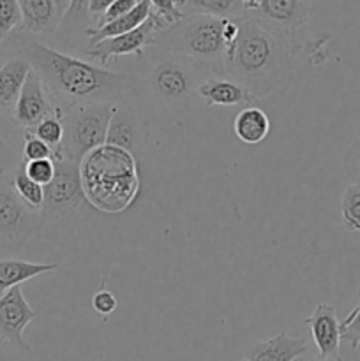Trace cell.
Returning a JSON list of instances; mask_svg holds the SVG:
<instances>
[{
    "label": "cell",
    "instance_id": "cell-1",
    "mask_svg": "<svg viewBox=\"0 0 360 361\" xmlns=\"http://www.w3.org/2000/svg\"><path fill=\"white\" fill-rule=\"evenodd\" d=\"M2 56L30 63L62 116L78 106L120 104L141 95L140 83L131 74L71 56L21 30L13 32L2 42Z\"/></svg>",
    "mask_w": 360,
    "mask_h": 361
},
{
    "label": "cell",
    "instance_id": "cell-2",
    "mask_svg": "<svg viewBox=\"0 0 360 361\" xmlns=\"http://www.w3.org/2000/svg\"><path fill=\"white\" fill-rule=\"evenodd\" d=\"M292 66V42L254 18H240L239 35L226 49V78L239 81L254 97L261 99L288 81Z\"/></svg>",
    "mask_w": 360,
    "mask_h": 361
},
{
    "label": "cell",
    "instance_id": "cell-3",
    "mask_svg": "<svg viewBox=\"0 0 360 361\" xmlns=\"http://www.w3.org/2000/svg\"><path fill=\"white\" fill-rule=\"evenodd\" d=\"M80 173L87 201L106 214L126 210L140 190L133 154L109 145L92 152L81 162Z\"/></svg>",
    "mask_w": 360,
    "mask_h": 361
},
{
    "label": "cell",
    "instance_id": "cell-4",
    "mask_svg": "<svg viewBox=\"0 0 360 361\" xmlns=\"http://www.w3.org/2000/svg\"><path fill=\"white\" fill-rule=\"evenodd\" d=\"M224 20L207 14H187L172 28L155 34V48L187 56L203 71L224 76Z\"/></svg>",
    "mask_w": 360,
    "mask_h": 361
},
{
    "label": "cell",
    "instance_id": "cell-5",
    "mask_svg": "<svg viewBox=\"0 0 360 361\" xmlns=\"http://www.w3.org/2000/svg\"><path fill=\"white\" fill-rule=\"evenodd\" d=\"M148 55L145 83L157 101L168 106H180L198 97V85L205 78H200L201 67L196 62L155 46L148 48Z\"/></svg>",
    "mask_w": 360,
    "mask_h": 361
},
{
    "label": "cell",
    "instance_id": "cell-6",
    "mask_svg": "<svg viewBox=\"0 0 360 361\" xmlns=\"http://www.w3.org/2000/svg\"><path fill=\"white\" fill-rule=\"evenodd\" d=\"M115 104H87L78 106L64 113V140L53 157H62L80 164L97 148L104 147L108 136L109 120ZM52 157V159H53Z\"/></svg>",
    "mask_w": 360,
    "mask_h": 361
},
{
    "label": "cell",
    "instance_id": "cell-7",
    "mask_svg": "<svg viewBox=\"0 0 360 361\" xmlns=\"http://www.w3.org/2000/svg\"><path fill=\"white\" fill-rule=\"evenodd\" d=\"M41 228V212L28 208L18 197L11 175L0 178V252L23 250Z\"/></svg>",
    "mask_w": 360,
    "mask_h": 361
},
{
    "label": "cell",
    "instance_id": "cell-8",
    "mask_svg": "<svg viewBox=\"0 0 360 361\" xmlns=\"http://www.w3.org/2000/svg\"><path fill=\"white\" fill-rule=\"evenodd\" d=\"M55 176L44 187V203L41 208V226L53 224L88 203L81 185L80 164L62 157H53Z\"/></svg>",
    "mask_w": 360,
    "mask_h": 361
},
{
    "label": "cell",
    "instance_id": "cell-9",
    "mask_svg": "<svg viewBox=\"0 0 360 361\" xmlns=\"http://www.w3.org/2000/svg\"><path fill=\"white\" fill-rule=\"evenodd\" d=\"M246 16L254 18L265 27L292 42L309 21L311 2L302 0H244Z\"/></svg>",
    "mask_w": 360,
    "mask_h": 361
},
{
    "label": "cell",
    "instance_id": "cell-10",
    "mask_svg": "<svg viewBox=\"0 0 360 361\" xmlns=\"http://www.w3.org/2000/svg\"><path fill=\"white\" fill-rule=\"evenodd\" d=\"M35 316L37 314L25 300L21 286L4 293L0 296V341L11 342L23 353H30L32 348L23 334Z\"/></svg>",
    "mask_w": 360,
    "mask_h": 361
},
{
    "label": "cell",
    "instance_id": "cell-11",
    "mask_svg": "<svg viewBox=\"0 0 360 361\" xmlns=\"http://www.w3.org/2000/svg\"><path fill=\"white\" fill-rule=\"evenodd\" d=\"M49 116H56L62 118L59 109L49 99L48 92H46L44 85H42L41 78L37 76L34 69L28 73L27 80H25L23 88H21L20 99L16 102V108L13 111V122L23 130L34 129L35 126L42 122Z\"/></svg>",
    "mask_w": 360,
    "mask_h": 361
},
{
    "label": "cell",
    "instance_id": "cell-12",
    "mask_svg": "<svg viewBox=\"0 0 360 361\" xmlns=\"http://www.w3.org/2000/svg\"><path fill=\"white\" fill-rule=\"evenodd\" d=\"M155 25L152 21V18L148 16V20L145 21L141 27H138L136 30L129 32V34L119 35V37L106 39L101 41L99 44L92 46L87 49L88 59L95 60L97 66L104 67L106 63L112 62V60L120 59V56L126 55H143L145 49L152 48L155 44Z\"/></svg>",
    "mask_w": 360,
    "mask_h": 361
},
{
    "label": "cell",
    "instance_id": "cell-13",
    "mask_svg": "<svg viewBox=\"0 0 360 361\" xmlns=\"http://www.w3.org/2000/svg\"><path fill=\"white\" fill-rule=\"evenodd\" d=\"M21 27L18 30L32 37H46L59 28L69 13L66 0H20Z\"/></svg>",
    "mask_w": 360,
    "mask_h": 361
},
{
    "label": "cell",
    "instance_id": "cell-14",
    "mask_svg": "<svg viewBox=\"0 0 360 361\" xmlns=\"http://www.w3.org/2000/svg\"><path fill=\"white\" fill-rule=\"evenodd\" d=\"M145 143V126L140 113L129 101L115 104L112 120H109L106 145L116 147L126 152H136Z\"/></svg>",
    "mask_w": 360,
    "mask_h": 361
},
{
    "label": "cell",
    "instance_id": "cell-15",
    "mask_svg": "<svg viewBox=\"0 0 360 361\" xmlns=\"http://www.w3.org/2000/svg\"><path fill=\"white\" fill-rule=\"evenodd\" d=\"M309 326L311 337L320 353L321 360H339L341 330H339L337 312L328 303H320L309 317L304 319Z\"/></svg>",
    "mask_w": 360,
    "mask_h": 361
},
{
    "label": "cell",
    "instance_id": "cell-16",
    "mask_svg": "<svg viewBox=\"0 0 360 361\" xmlns=\"http://www.w3.org/2000/svg\"><path fill=\"white\" fill-rule=\"evenodd\" d=\"M198 97L207 106H253L258 101L244 85L226 76H207L198 85Z\"/></svg>",
    "mask_w": 360,
    "mask_h": 361
},
{
    "label": "cell",
    "instance_id": "cell-17",
    "mask_svg": "<svg viewBox=\"0 0 360 361\" xmlns=\"http://www.w3.org/2000/svg\"><path fill=\"white\" fill-rule=\"evenodd\" d=\"M306 338H293L279 331L267 341L253 342L246 349V361H296L307 353Z\"/></svg>",
    "mask_w": 360,
    "mask_h": 361
},
{
    "label": "cell",
    "instance_id": "cell-18",
    "mask_svg": "<svg viewBox=\"0 0 360 361\" xmlns=\"http://www.w3.org/2000/svg\"><path fill=\"white\" fill-rule=\"evenodd\" d=\"M32 71L30 63L21 59H7L0 66V113L13 116L25 80Z\"/></svg>",
    "mask_w": 360,
    "mask_h": 361
},
{
    "label": "cell",
    "instance_id": "cell-19",
    "mask_svg": "<svg viewBox=\"0 0 360 361\" xmlns=\"http://www.w3.org/2000/svg\"><path fill=\"white\" fill-rule=\"evenodd\" d=\"M25 130L11 116L0 113V178L11 175L23 162Z\"/></svg>",
    "mask_w": 360,
    "mask_h": 361
},
{
    "label": "cell",
    "instance_id": "cell-20",
    "mask_svg": "<svg viewBox=\"0 0 360 361\" xmlns=\"http://www.w3.org/2000/svg\"><path fill=\"white\" fill-rule=\"evenodd\" d=\"M150 16V2L148 0H141L138 2V6L131 11L126 16L119 18V20L112 21V23H106L104 27L94 28L88 27L85 28V35L88 37V48L99 44L101 41H106V39L119 37V35L129 34V32L136 30L138 27L145 23Z\"/></svg>",
    "mask_w": 360,
    "mask_h": 361
},
{
    "label": "cell",
    "instance_id": "cell-21",
    "mask_svg": "<svg viewBox=\"0 0 360 361\" xmlns=\"http://www.w3.org/2000/svg\"><path fill=\"white\" fill-rule=\"evenodd\" d=\"M55 270V263H32V261L4 257V259H0V296L9 289L30 281V279Z\"/></svg>",
    "mask_w": 360,
    "mask_h": 361
},
{
    "label": "cell",
    "instance_id": "cell-22",
    "mask_svg": "<svg viewBox=\"0 0 360 361\" xmlns=\"http://www.w3.org/2000/svg\"><path fill=\"white\" fill-rule=\"evenodd\" d=\"M233 133L242 143L260 145L270 133V120L258 106H246L233 120Z\"/></svg>",
    "mask_w": 360,
    "mask_h": 361
},
{
    "label": "cell",
    "instance_id": "cell-23",
    "mask_svg": "<svg viewBox=\"0 0 360 361\" xmlns=\"http://www.w3.org/2000/svg\"><path fill=\"white\" fill-rule=\"evenodd\" d=\"M182 11L187 14H207L219 20H236L246 16L244 0H182Z\"/></svg>",
    "mask_w": 360,
    "mask_h": 361
},
{
    "label": "cell",
    "instance_id": "cell-24",
    "mask_svg": "<svg viewBox=\"0 0 360 361\" xmlns=\"http://www.w3.org/2000/svg\"><path fill=\"white\" fill-rule=\"evenodd\" d=\"M11 183H13L14 192L18 194L21 201L27 204L28 208L35 212H41L42 203H44V187L37 185L28 178L25 173V162H21L13 173H11Z\"/></svg>",
    "mask_w": 360,
    "mask_h": 361
},
{
    "label": "cell",
    "instance_id": "cell-25",
    "mask_svg": "<svg viewBox=\"0 0 360 361\" xmlns=\"http://www.w3.org/2000/svg\"><path fill=\"white\" fill-rule=\"evenodd\" d=\"M150 18L155 25V32H164L186 18L182 2L179 0H154L150 2Z\"/></svg>",
    "mask_w": 360,
    "mask_h": 361
},
{
    "label": "cell",
    "instance_id": "cell-26",
    "mask_svg": "<svg viewBox=\"0 0 360 361\" xmlns=\"http://www.w3.org/2000/svg\"><path fill=\"white\" fill-rule=\"evenodd\" d=\"M341 215L346 228L360 231V183H349L341 200Z\"/></svg>",
    "mask_w": 360,
    "mask_h": 361
},
{
    "label": "cell",
    "instance_id": "cell-27",
    "mask_svg": "<svg viewBox=\"0 0 360 361\" xmlns=\"http://www.w3.org/2000/svg\"><path fill=\"white\" fill-rule=\"evenodd\" d=\"M28 133L34 134L37 140H41L42 143L48 145L53 152H56L64 140L62 120L56 118V116H49V118H44L39 126H35L34 129H30Z\"/></svg>",
    "mask_w": 360,
    "mask_h": 361
},
{
    "label": "cell",
    "instance_id": "cell-28",
    "mask_svg": "<svg viewBox=\"0 0 360 361\" xmlns=\"http://www.w3.org/2000/svg\"><path fill=\"white\" fill-rule=\"evenodd\" d=\"M21 27V7L16 0H0V42Z\"/></svg>",
    "mask_w": 360,
    "mask_h": 361
},
{
    "label": "cell",
    "instance_id": "cell-29",
    "mask_svg": "<svg viewBox=\"0 0 360 361\" xmlns=\"http://www.w3.org/2000/svg\"><path fill=\"white\" fill-rule=\"evenodd\" d=\"M341 330V342H346L353 351L360 348V300L355 309L339 323Z\"/></svg>",
    "mask_w": 360,
    "mask_h": 361
},
{
    "label": "cell",
    "instance_id": "cell-30",
    "mask_svg": "<svg viewBox=\"0 0 360 361\" xmlns=\"http://www.w3.org/2000/svg\"><path fill=\"white\" fill-rule=\"evenodd\" d=\"M25 173H27L32 182H35L41 187H46L52 182L53 176H55V162H53V159L25 162Z\"/></svg>",
    "mask_w": 360,
    "mask_h": 361
},
{
    "label": "cell",
    "instance_id": "cell-31",
    "mask_svg": "<svg viewBox=\"0 0 360 361\" xmlns=\"http://www.w3.org/2000/svg\"><path fill=\"white\" fill-rule=\"evenodd\" d=\"M53 150L48 145L42 143L41 140L34 136L32 133L25 130V143H23V162L41 161V159H52Z\"/></svg>",
    "mask_w": 360,
    "mask_h": 361
},
{
    "label": "cell",
    "instance_id": "cell-32",
    "mask_svg": "<svg viewBox=\"0 0 360 361\" xmlns=\"http://www.w3.org/2000/svg\"><path fill=\"white\" fill-rule=\"evenodd\" d=\"M136 6H138L136 0H112V4H109L106 14L101 18V20H99V23L95 25L94 28H101V27H104L106 23H112V21L126 16V14H129Z\"/></svg>",
    "mask_w": 360,
    "mask_h": 361
},
{
    "label": "cell",
    "instance_id": "cell-33",
    "mask_svg": "<svg viewBox=\"0 0 360 361\" xmlns=\"http://www.w3.org/2000/svg\"><path fill=\"white\" fill-rule=\"evenodd\" d=\"M344 171L349 182L360 183V140H356L346 154Z\"/></svg>",
    "mask_w": 360,
    "mask_h": 361
},
{
    "label": "cell",
    "instance_id": "cell-34",
    "mask_svg": "<svg viewBox=\"0 0 360 361\" xmlns=\"http://www.w3.org/2000/svg\"><path fill=\"white\" fill-rule=\"evenodd\" d=\"M92 307H94L95 312L101 314V316H112L116 309L115 295H113L112 291H108V289H101V291L95 293L94 298H92Z\"/></svg>",
    "mask_w": 360,
    "mask_h": 361
},
{
    "label": "cell",
    "instance_id": "cell-35",
    "mask_svg": "<svg viewBox=\"0 0 360 361\" xmlns=\"http://www.w3.org/2000/svg\"><path fill=\"white\" fill-rule=\"evenodd\" d=\"M109 4H112V0H90V2H85V11H87V14L92 20H97L99 23V20H101L106 14V11H108Z\"/></svg>",
    "mask_w": 360,
    "mask_h": 361
},
{
    "label": "cell",
    "instance_id": "cell-36",
    "mask_svg": "<svg viewBox=\"0 0 360 361\" xmlns=\"http://www.w3.org/2000/svg\"><path fill=\"white\" fill-rule=\"evenodd\" d=\"M4 56H2V42H0V62H4Z\"/></svg>",
    "mask_w": 360,
    "mask_h": 361
},
{
    "label": "cell",
    "instance_id": "cell-37",
    "mask_svg": "<svg viewBox=\"0 0 360 361\" xmlns=\"http://www.w3.org/2000/svg\"><path fill=\"white\" fill-rule=\"evenodd\" d=\"M296 361H304V360H296ZM320 361H341V360H320Z\"/></svg>",
    "mask_w": 360,
    "mask_h": 361
},
{
    "label": "cell",
    "instance_id": "cell-38",
    "mask_svg": "<svg viewBox=\"0 0 360 361\" xmlns=\"http://www.w3.org/2000/svg\"><path fill=\"white\" fill-rule=\"evenodd\" d=\"M356 140H360V126H359V137H356Z\"/></svg>",
    "mask_w": 360,
    "mask_h": 361
},
{
    "label": "cell",
    "instance_id": "cell-39",
    "mask_svg": "<svg viewBox=\"0 0 360 361\" xmlns=\"http://www.w3.org/2000/svg\"><path fill=\"white\" fill-rule=\"evenodd\" d=\"M356 296H359V300H360V291H359V295H356Z\"/></svg>",
    "mask_w": 360,
    "mask_h": 361
},
{
    "label": "cell",
    "instance_id": "cell-40",
    "mask_svg": "<svg viewBox=\"0 0 360 361\" xmlns=\"http://www.w3.org/2000/svg\"><path fill=\"white\" fill-rule=\"evenodd\" d=\"M2 63H4V62H0V66H2Z\"/></svg>",
    "mask_w": 360,
    "mask_h": 361
},
{
    "label": "cell",
    "instance_id": "cell-41",
    "mask_svg": "<svg viewBox=\"0 0 360 361\" xmlns=\"http://www.w3.org/2000/svg\"><path fill=\"white\" fill-rule=\"evenodd\" d=\"M242 361H246V360H242Z\"/></svg>",
    "mask_w": 360,
    "mask_h": 361
}]
</instances>
